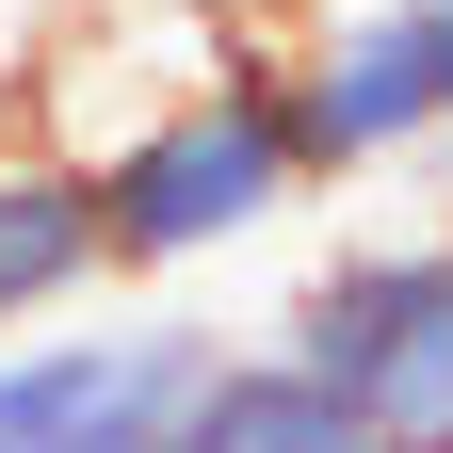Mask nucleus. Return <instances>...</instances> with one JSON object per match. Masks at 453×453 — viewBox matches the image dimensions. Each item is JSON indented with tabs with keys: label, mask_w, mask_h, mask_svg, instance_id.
<instances>
[{
	"label": "nucleus",
	"mask_w": 453,
	"mask_h": 453,
	"mask_svg": "<svg viewBox=\"0 0 453 453\" xmlns=\"http://www.w3.org/2000/svg\"><path fill=\"white\" fill-rule=\"evenodd\" d=\"M97 162V226H113V275H195L226 243H259V226H292L324 179H308V130L292 97H275V49H243V65L179 81L162 113H130Z\"/></svg>",
	"instance_id": "obj_1"
},
{
	"label": "nucleus",
	"mask_w": 453,
	"mask_h": 453,
	"mask_svg": "<svg viewBox=\"0 0 453 453\" xmlns=\"http://www.w3.org/2000/svg\"><path fill=\"white\" fill-rule=\"evenodd\" d=\"M259 33L308 130V179H388L453 130V0H292Z\"/></svg>",
	"instance_id": "obj_2"
},
{
	"label": "nucleus",
	"mask_w": 453,
	"mask_h": 453,
	"mask_svg": "<svg viewBox=\"0 0 453 453\" xmlns=\"http://www.w3.org/2000/svg\"><path fill=\"white\" fill-rule=\"evenodd\" d=\"M275 340L357 405V437H453V226L324 259Z\"/></svg>",
	"instance_id": "obj_3"
},
{
	"label": "nucleus",
	"mask_w": 453,
	"mask_h": 453,
	"mask_svg": "<svg viewBox=\"0 0 453 453\" xmlns=\"http://www.w3.org/2000/svg\"><path fill=\"white\" fill-rule=\"evenodd\" d=\"M211 372V324L130 308V324H17L0 340V453H179V405Z\"/></svg>",
	"instance_id": "obj_4"
},
{
	"label": "nucleus",
	"mask_w": 453,
	"mask_h": 453,
	"mask_svg": "<svg viewBox=\"0 0 453 453\" xmlns=\"http://www.w3.org/2000/svg\"><path fill=\"white\" fill-rule=\"evenodd\" d=\"M113 292V226H97V162L49 146L33 113L0 130V340L49 324V308H97Z\"/></svg>",
	"instance_id": "obj_5"
},
{
	"label": "nucleus",
	"mask_w": 453,
	"mask_h": 453,
	"mask_svg": "<svg viewBox=\"0 0 453 453\" xmlns=\"http://www.w3.org/2000/svg\"><path fill=\"white\" fill-rule=\"evenodd\" d=\"M179 453H372V437H357V405H340L292 340H259V357L211 340V372H195V405H179Z\"/></svg>",
	"instance_id": "obj_6"
},
{
	"label": "nucleus",
	"mask_w": 453,
	"mask_h": 453,
	"mask_svg": "<svg viewBox=\"0 0 453 453\" xmlns=\"http://www.w3.org/2000/svg\"><path fill=\"white\" fill-rule=\"evenodd\" d=\"M49 33H65V0H0V130L33 113V65H49Z\"/></svg>",
	"instance_id": "obj_7"
},
{
	"label": "nucleus",
	"mask_w": 453,
	"mask_h": 453,
	"mask_svg": "<svg viewBox=\"0 0 453 453\" xmlns=\"http://www.w3.org/2000/svg\"><path fill=\"white\" fill-rule=\"evenodd\" d=\"M226 17H275V0H226Z\"/></svg>",
	"instance_id": "obj_8"
}]
</instances>
